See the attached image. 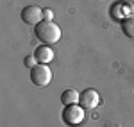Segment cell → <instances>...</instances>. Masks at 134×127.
I'll return each mask as SVG.
<instances>
[{"mask_svg": "<svg viewBox=\"0 0 134 127\" xmlns=\"http://www.w3.org/2000/svg\"><path fill=\"white\" fill-rule=\"evenodd\" d=\"M81 98V93L77 90H64L61 93V102L63 106H72V104H77Z\"/></svg>", "mask_w": 134, "mask_h": 127, "instance_id": "cell-7", "label": "cell"}, {"mask_svg": "<svg viewBox=\"0 0 134 127\" xmlns=\"http://www.w3.org/2000/svg\"><path fill=\"white\" fill-rule=\"evenodd\" d=\"M23 63H25V66H27V68H34V66H36V63H38V59H36L34 56H27V57L23 59Z\"/></svg>", "mask_w": 134, "mask_h": 127, "instance_id": "cell-9", "label": "cell"}, {"mask_svg": "<svg viewBox=\"0 0 134 127\" xmlns=\"http://www.w3.org/2000/svg\"><path fill=\"white\" fill-rule=\"evenodd\" d=\"M100 102V95L97 90L93 88H86L82 93H81V98H79V104L84 107V109H95Z\"/></svg>", "mask_w": 134, "mask_h": 127, "instance_id": "cell-4", "label": "cell"}, {"mask_svg": "<svg viewBox=\"0 0 134 127\" xmlns=\"http://www.w3.org/2000/svg\"><path fill=\"white\" fill-rule=\"evenodd\" d=\"M21 20L29 25H38L43 20V11L38 5H25L21 9Z\"/></svg>", "mask_w": 134, "mask_h": 127, "instance_id": "cell-5", "label": "cell"}, {"mask_svg": "<svg viewBox=\"0 0 134 127\" xmlns=\"http://www.w3.org/2000/svg\"><path fill=\"white\" fill-rule=\"evenodd\" d=\"M31 81L36 86H47L52 81V70L47 64H36L31 68Z\"/></svg>", "mask_w": 134, "mask_h": 127, "instance_id": "cell-3", "label": "cell"}, {"mask_svg": "<svg viewBox=\"0 0 134 127\" xmlns=\"http://www.w3.org/2000/svg\"><path fill=\"white\" fill-rule=\"evenodd\" d=\"M122 32H124L127 38L134 40V14L127 16L122 20Z\"/></svg>", "mask_w": 134, "mask_h": 127, "instance_id": "cell-8", "label": "cell"}, {"mask_svg": "<svg viewBox=\"0 0 134 127\" xmlns=\"http://www.w3.org/2000/svg\"><path fill=\"white\" fill-rule=\"evenodd\" d=\"M34 36L43 45H54L61 40V29L55 21L52 20H41L38 25H34Z\"/></svg>", "mask_w": 134, "mask_h": 127, "instance_id": "cell-1", "label": "cell"}, {"mask_svg": "<svg viewBox=\"0 0 134 127\" xmlns=\"http://www.w3.org/2000/svg\"><path fill=\"white\" fill-rule=\"evenodd\" d=\"M52 18H54V13H52L50 9L43 11V20H52Z\"/></svg>", "mask_w": 134, "mask_h": 127, "instance_id": "cell-10", "label": "cell"}, {"mask_svg": "<svg viewBox=\"0 0 134 127\" xmlns=\"http://www.w3.org/2000/svg\"><path fill=\"white\" fill-rule=\"evenodd\" d=\"M84 109L82 106H77V104H72V106H64L63 109V122L70 127H75V125H81L84 122Z\"/></svg>", "mask_w": 134, "mask_h": 127, "instance_id": "cell-2", "label": "cell"}, {"mask_svg": "<svg viewBox=\"0 0 134 127\" xmlns=\"http://www.w3.org/2000/svg\"><path fill=\"white\" fill-rule=\"evenodd\" d=\"M34 57L38 59L40 64H48L54 59V50H52L48 45H41L34 50Z\"/></svg>", "mask_w": 134, "mask_h": 127, "instance_id": "cell-6", "label": "cell"}]
</instances>
